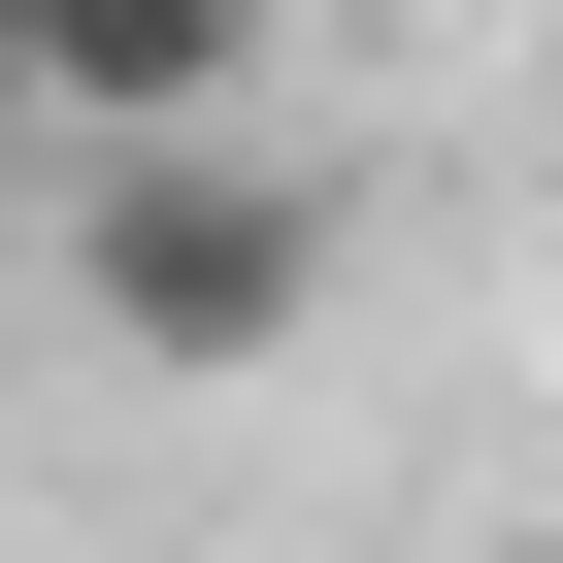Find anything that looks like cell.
I'll return each mask as SVG.
<instances>
[{
  "label": "cell",
  "instance_id": "cell-1",
  "mask_svg": "<svg viewBox=\"0 0 563 563\" xmlns=\"http://www.w3.org/2000/svg\"><path fill=\"white\" fill-rule=\"evenodd\" d=\"M332 166H265V100L232 133H67V332L133 365V398H265V365H332Z\"/></svg>",
  "mask_w": 563,
  "mask_h": 563
},
{
  "label": "cell",
  "instance_id": "cell-2",
  "mask_svg": "<svg viewBox=\"0 0 563 563\" xmlns=\"http://www.w3.org/2000/svg\"><path fill=\"white\" fill-rule=\"evenodd\" d=\"M265 0H34V133H232Z\"/></svg>",
  "mask_w": 563,
  "mask_h": 563
},
{
  "label": "cell",
  "instance_id": "cell-3",
  "mask_svg": "<svg viewBox=\"0 0 563 563\" xmlns=\"http://www.w3.org/2000/svg\"><path fill=\"white\" fill-rule=\"evenodd\" d=\"M0 166H67V133H34V67H0Z\"/></svg>",
  "mask_w": 563,
  "mask_h": 563
},
{
  "label": "cell",
  "instance_id": "cell-4",
  "mask_svg": "<svg viewBox=\"0 0 563 563\" xmlns=\"http://www.w3.org/2000/svg\"><path fill=\"white\" fill-rule=\"evenodd\" d=\"M0 67H34V0H0Z\"/></svg>",
  "mask_w": 563,
  "mask_h": 563
}]
</instances>
